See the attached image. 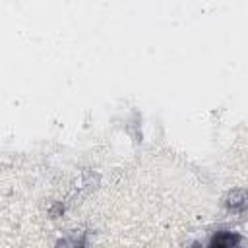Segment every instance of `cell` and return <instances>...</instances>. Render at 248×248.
<instances>
[{
    "label": "cell",
    "mask_w": 248,
    "mask_h": 248,
    "mask_svg": "<svg viewBox=\"0 0 248 248\" xmlns=\"http://www.w3.org/2000/svg\"><path fill=\"white\" fill-rule=\"evenodd\" d=\"M227 205H229V209H232V211H242V209H246V207H248V192H244V190H234V192H231L229 198H227Z\"/></svg>",
    "instance_id": "1"
},
{
    "label": "cell",
    "mask_w": 248,
    "mask_h": 248,
    "mask_svg": "<svg viewBox=\"0 0 248 248\" xmlns=\"http://www.w3.org/2000/svg\"><path fill=\"white\" fill-rule=\"evenodd\" d=\"M85 246V240H83V236H70V238H64L56 248H83Z\"/></svg>",
    "instance_id": "2"
}]
</instances>
